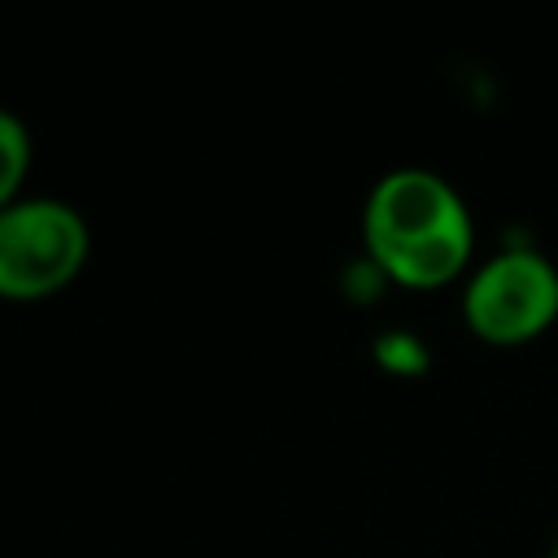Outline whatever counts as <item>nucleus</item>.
Here are the masks:
<instances>
[{"mask_svg":"<svg viewBox=\"0 0 558 558\" xmlns=\"http://www.w3.org/2000/svg\"><path fill=\"white\" fill-rule=\"evenodd\" d=\"M366 262L405 292H436L466 279L475 253V218L462 192L427 166L384 170L362 205Z\"/></svg>","mask_w":558,"mask_h":558,"instance_id":"obj_1","label":"nucleus"},{"mask_svg":"<svg viewBox=\"0 0 558 558\" xmlns=\"http://www.w3.org/2000/svg\"><path fill=\"white\" fill-rule=\"evenodd\" d=\"M92 257L87 218L61 196H22L0 209V301L65 292Z\"/></svg>","mask_w":558,"mask_h":558,"instance_id":"obj_2","label":"nucleus"},{"mask_svg":"<svg viewBox=\"0 0 558 558\" xmlns=\"http://www.w3.org/2000/svg\"><path fill=\"white\" fill-rule=\"evenodd\" d=\"M462 323L497 349L536 340L558 323V266L532 244H501L466 270Z\"/></svg>","mask_w":558,"mask_h":558,"instance_id":"obj_3","label":"nucleus"},{"mask_svg":"<svg viewBox=\"0 0 558 558\" xmlns=\"http://www.w3.org/2000/svg\"><path fill=\"white\" fill-rule=\"evenodd\" d=\"M31 161H35V144H31V126L0 105V209L22 201V187H26V174H31Z\"/></svg>","mask_w":558,"mask_h":558,"instance_id":"obj_4","label":"nucleus"},{"mask_svg":"<svg viewBox=\"0 0 558 558\" xmlns=\"http://www.w3.org/2000/svg\"><path fill=\"white\" fill-rule=\"evenodd\" d=\"M371 357H375L384 371L401 375V379H410V375H423V371L432 366V353H427V344H423L414 331H401V327H392V331H379V336H375V344H371Z\"/></svg>","mask_w":558,"mask_h":558,"instance_id":"obj_5","label":"nucleus"},{"mask_svg":"<svg viewBox=\"0 0 558 558\" xmlns=\"http://www.w3.org/2000/svg\"><path fill=\"white\" fill-rule=\"evenodd\" d=\"M549 558H558V536H554V549H549Z\"/></svg>","mask_w":558,"mask_h":558,"instance_id":"obj_6","label":"nucleus"}]
</instances>
